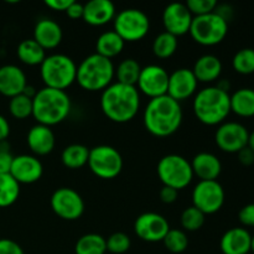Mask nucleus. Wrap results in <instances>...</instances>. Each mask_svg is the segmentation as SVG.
<instances>
[{
    "label": "nucleus",
    "instance_id": "nucleus-1",
    "mask_svg": "<svg viewBox=\"0 0 254 254\" xmlns=\"http://www.w3.org/2000/svg\"><path fill=\"white\" fill-rule=\"evenodd\" d=\"M101 109L114 123H128L140 108V93L135 86L114 82L102 91Z\"/></svg>",
    "mask_w": 254,
    "mask_h": 254
},
{
    "label": "nucleus",
    "instance_id": "nucleus-2",
    "mask_svg": "<svg viewBox=\"0 0 254 254\" xmlns=\"http://www.w3.org/2000/svg\"><path fill=\"white\" fill-rule=\"evenodd\" d=\"M183 123V109L178 101L165 96L153 98L144 111V126L153 135L159 138L173 135Z\"/></svg>",
    "mask_w": 254,
    "mask_h": 254
},
{
    "label": "nucleus",
    "instance_id": "nucleus-3",
    "mask_svg": "<svg viewBox=\"0 0 254 254\" xmlns=\"http://www.w3.org/2000/svg\"><path fill=\"white\" fill-rule=\"evenodd\" d=\"M69 113L71 99L66 91L44 87L32 99V117L37 124L51 128L66 121Z\"/></svg>",
    "mask_w": 254,
    "mask_h": 254
},
{
    "label": "nucleus",
    "instance_id": "nucleus-4",
    "mask_svg": "<svg viewBox=\"0 0 254 254\" xmlns=\"http://www.w3.org/2000/svg\"><path fill=\"white\" fill-rule=\"evenodd\" d=\"M193 113L205 126H220L231 113V94L216 86L200 89L193 97Z\"/></svg>",
    "mask_w": 254,
    "mask_h": 254
},
{
    "label": "nucleus",
    "instance_id": "nucleus-5",
    "mask_svg": "<svg viewBox=\"0 0 254 254\" xmlns=\"http://www.w3.org/2000/svg\"><path fill=\"white\" fill-rule=\"evenodd\" d=\"M116 67L112 60L98 54H92L77 66L76 82L88 92L104 91L113 83Z\"/></svg>",
    "mask_w": 254,
    "mask_h": 254
},
{
    "label": "nucleus",
    "instance_id": "nucleus-6",
    "mask_svg": "<svg viewBox=\"0 0 254 254\" xmlns=\"http://www.w3.org/2000/svg\"><path fill=\"white\" fill-rule=\"evenodd\" d=\"M40 76L45 87L66 91L76 82L77 64L67 55H49L40 64Z\"/></svg>",
    "mask_w": 254,
    "mask_h": 254
},
{
    "label": "nucleus",
    "instance_id": "nucleus-7",
    "mask_svg": "<svg viewBox=\"0 0 254 254\" xmlns=\"http://www.w3.org/2000/svg\"><path fill=\"white\" fill-rule=\"evenodd\" d=\"M156 174L164 186L175 190L188 188L193 179L192 168L190 161L178 154H168L159 160Z\"/></svg>",
    "mask_w": 254,
    "mask_h": 254
},
{
    "label": "nucleus",
    "instance_id": "nucleus-8",
    "mask_svg": "<svg viewBox=\"0 0 254 254\" xmlns=\"http://www.w3.org/2000/svg\"><path fill=\"white\" fill-rule=\"evenodd\" d=\"M228 32V21L217 12L193 16L189 34L192 40L202 46H215L226 39Z\"/></svg>",
    "mask_w": 254,
    "mask_h": 254
},
{
    "label": "nucleus",
    "instance_id": "nucleus-9",
    "mask_svg": "<svg viewBox=\"0 0 254 254\" xmlns=\"http://www.w3.org/2000/svg\"><path fill=\"white\" fill-rule=\"evenodd\" d=\"M114 31L124 40V42L140 41L148 35L150 20L148 15L139 9H124L114 17Z\"/></svg>",
    "mask_w": 254,
    "mask_h": 254
},
{
    "label": "nucleus",
    "instance_id": "nucleus-10",
    "mask_svg": "<svg viewBox=\"0 0 254 254\" xmlns=\"http://www.w3.org/2000/svg\"><path fill=\"white\" fill-rule=\"evenodd\" d=\"M87 165L99 179L111 180L117 178L123 169V158L116 148L111 145H97L89 149Z\"/></svg>",
    "mask_w": 254,
    "mask_h": 254
},
{
    "label": "nucleus",
    "instance_id": "nucleus-11",
    "mask_svg": "<svg viewBox=\"0 0 254 254\" xmlns=\"http://www.w3.org/2000/svg\"><path fill=\"white\" fill-rule=\"evenodd\" d=\"M192 206L205 215H212L222 208L226 193L217 180L198 181L192 190Z\"/></svg>",
    "mask_w": 254,
    "mask_h": 254
},
{
    "label": "nucleus",
    "instance_id": "nucleus-12",
    "mask_svg": "<svg viewBox=\"0 0 254 254\" xmlns=\"http://www.w3.org/2000/svg\"><path fill=\"white\" fill-rule=\"evenodd\" d=\"M50 205L55 215L64 221L78 220L84 212L83 198L71 188L57 189L52 193Z\"/></svg>",
    "mask_w": 254,
    "mask_h": 254
},
{
    "label": "nucleus",
    "instance_id": "nucleus-13",
    "mask_svg": "<svg viewBox=\"0 0 254 254\" xmlns=\"http://www.w3.org/2000/svg\"><path fill=\"white\" fill-rule=\"evenodd\" d=\"M250 131L238 122H223L215 133V141L225 153H236L248 145Z\"/></svg>",
    "mask_w": 254,
    "mask_h": 254
},
{
    "label": "nucleus",
    "instance_id": "nucleus-14",
    "mask_svg": "<svg viewBox=\"0 0 254 254\" xmlns=\"http://www.w3.org/2000/svg\"><path fill=\"white\" fill-rule=\"evenodd\" d=\"M169 74L164 67L159 64H148L141 67L140 74H139L136 89L139 93L148 96L149 98H158V97L168 94Z\"/></svg>",
    "mask_w": 254,
    "mask_h": 254
},
{
    "label": "nucleus",
    "instance_id": "nucleus-15",
    "mask_svg": "<svg viewBox=\"0 0 254 254\" xmlns=\"http://www.w3.org/2000/svg\"><path fill=\"white\" fill-rule=\"evenodd\" d=\"M169 230L168 220L156 212L141 213L134 222V232L145 242H163Z\"/></svg>",
    "mask_w": 254,
    "mask_h": 254
},
{
    "label": "nucleus",
    "instance_id": "nucleus-16",
    "mask_svg": "<svg viewBox=\"0 0 254 254\" xmlns=\"http://www.w3.org/2000/svg\"><path fill=\"white\" fill-rule=\"evenodd\" d=\"M192 14L183 2H171L163 11V24L165 31L174 36L189 34L192 22Z\"/></svg>",
    "mask_w": 254,
    "mask_h": 254
},
{
    "label": "nucleus",
    "instance_id": "nucleus-17",
    "mask_svg": "<svg viewBox=\"0 0 254 254\" xmlns=\"http://www.w3.org/2000/svg\"><path fill=\"white\" fill-rule=\"evenodd\" d=\"M197 79L190 68H179L169 74L168 96L179 103L195 96L197 89Z\"/></svg>",
    "mask_w": 254,
    "mask_h": 254
},
{
    "label": "nucleus",
    "instance_id": "nucleus-18",
    "mask_svg": "<svg viewBox=\"0 0 254 254\" xmlns=\"http://www.w3.org/2000/svg\"><path fill=\"white\" fill-rule=\"evenodd\" d=\"M9 174L19 184L29 185L41 179L44 174V166L36 156L21 154V155L14 156Z\"/></svg>",
    "mask_w": 254,
    "mask_h": 254
},
{
    "label": "nucleus",
    "instance_id": "nucleus-19",
    "mask_svg": "<svg viewBox=\"0 0 254 254\" xmlns=\"http://www.w3.org/2000/svg\"><path fill=\"white\" fill-rule=\"evenodd\" d=\"M26 86V74L19 66L4 64L0 67V94L12 98L21 94Z\"/></svg>",
    "mask_w": 254,
    "mask_h": 254
},
{
    "label": "nucleus",
    "instance_id": "nucleus-20",
    "mask_svg": "<svg viewBox=\"0 0 254 254\" xmlns=\"http://www.w3.org/2000/svg\"><path fill=\"white\" fill-rule=\"evenodd\" d=\"M30 150L37 156H45L52 153L56 145V136L50 127L36 124L31 127L26 136Z\"/></svg>",
    "mask_w": 254,
    "mask_h": 254
},
{
    "label": "nucleus",
    "instance_id": "nucleus-21",
    "mask_svg": "<svg viewBox=\"0 0 254 254\" xmlns=\"http://www.w3.org/2000/svg\"><path fill=\"white\" fill-rule=\"evenodd\" d=\"M251 241L252 235L247 228H230L221 237V252L223 254H248L251 253Z\"/></svg>",
    "mask_w": 254,
    "mask_h": 254
},
{
    "label": "nucleus",
    "instance_id": "nucleus-22",
    "mask_svg": "<svg viewBox=\"0 0 254 254\" xmlns=\"http://www.w3.org/2000/svg\"><path fill=\"white\" fill-rule=\"evenodd\" d=\"M32 39L45 50H52L60 46L64 39V32L60 24L52 19L39 20L34 27V37Z\"/></svg>",
    "mask_w": 254,
    "mask_h": 254
},
{
    "label": "nucleus",
    "instance_id": "nucleus-23",
    "mask_svg": "<svg viewBox=\"0 0 254 254\" xmlns=\"http://www.w3.org/2000/svg\"><path fill=\"white\" fill-rule=\"evenodd\" d=\"M193 176L200 179V181H212L217 180L222 171L221 160L212 153L201 151L196 154L191 160Z\"/></svg>",
    "mask_w": 254,
    "mask_h": 254
},
{
    "label": "nucleus",
    "instance_id": "nucleus-24",
    "mask_svg": "<svg viewBox=\"0 0 254 254\" xmlns=\"http://www.w3.org/2000/svg\"><path fill=\"white\" fill-rule=\"evenodd\" d=\"M83 19L92 26H103L114 20L116 6L111 0H91L83 5Z\"/></svg>",
    "mask_w": 254,
    "mask_h": 254
},
{
    "label": "nucleus",
    "instance_id": "nucleus-25",
    "mask_svg": "<svg viewBox=\"0 0 254 254\" xmlns=\"http://www.w3.org/2000/svg\"><path fill=\"white\" fill-rule=\"evenodd\" d=\"M192 72L197 82L210 83L220 78L222 73V62L215 55H202L196 60Z\"/></svg>",
    "mask_w": 254,
    "mask_h": 254
},
{
    "label": "nucleus",
    "instance_id": "nucleus-26",
    "mask_svg": "<svg viewBox=\"0 0 254 254\" xmlns=\"http://www.w3.org/2000/svg\"><path fill=\"white\" fill-rule=\"evenodd\" d=\"M124 46H126L124 40L114 30L104 31L97 39L96 54L101 55V56L106 57V59L112 60L122 54Z\"/></svg>",
    "mask_w": 254,
    "mask_h": 254
},
{
    "label": "nucleus",
    "instance_id": "nucleus-27",
    "mask_svg": "<svg viewBox=\"0 0 254 254\" xmlns=\"http://www.w3.org/2000/svg\"><path fill=\"white\" fill-rule=\"evenodd\" d=\"M231 112L243 118L254 117V89L240 88L231 94Z\"/></svg>",
    "mask_w": 254,
    "mask_h": 254
},
{
    "label": "nucleus",
    "instance_id": "nucleus-28",
    "mask_svg": "<svg viewBox=\"0 0 254 254\" xmlns=\"http://www.w3.org/2000/svg\"><path fill=\"white\" fill-rule=\"evenodd\" d=\"M17 59L27 66H37L46 59V50L42 49L34 39L22 40L16 49Z\"/></svg>",
    "mask_w": 254,
    "mask_h": 254
},
{
    "label": "nucleus",
    "instance_id": "nucleus-29",
    "mask_svg": "<svg viewBox=\"0 0 254 254\" xmlns=\"http://www.w3.org/2000/svg\"><path fill=\"white\" fill-rule=\"evenodd\" d=\"M89 149L83 144H71L66 146L61 154V161L71 170L83 168L88 163Z\"/></svg>",
    "mask_w": 254,
    "mask_h": 254
},
{
    "label": "nucleus",
    "instance_id": "nucleus-30",
    "mask_svg": "<svg viewBox=\"0 0 254 254\" xmlns=\"http://www.w3.org/2000/svg\"><path fill=\"white\" fill-rule=\"evenodd\" d=\"M107 252L106 238L97 233H87L78 238L74 246L76 254H104Z\"/></svg>",
    "mask_w": 254,
    "mask_h": 254
},
{
    "label": "nucleus",
    "instance_id": "nucleus-31",
    "mask_svg": "<svg viewBox=\"0 0 254 254\" xmlns=\"http://www.w3.org/2000/svg\"><path fill=\"white\" fill-rule=\"evenodd\" d=\"M140 71L141 67L136 60L126 59L117 66L114 77L119 83L127 84V86H136Z\"/></svg>",
    "mask_w": 254,
    "mask_h": 254
},
{
    "label": "nucleus",
    "instance_id": "nucleus-32",
    "mask_svg": "<svg viewBox=\"0 0 254 254\" xmlns=\"http://www.w3.org/2000/svg\"><path fill=\"white\" fill-rule=\"evenodd\" d=\"M20 196V184L10 174L0 175V208L14 205Z\"/></svg>",
    "mask_w": 254,
    "mask_h": 254
},
{
    "label": "nucleus",
    "instance_id": "nucleus-33",
    "mask_svg": "<svg viewBox=\"0 0 254 254\" xmlns=\"http://www.w3.org/2000/svg\"><path fill=\"white\" fill-rule=\"evenodd\" d=\"M178 37L164 31L154 39L151 50L158 59L165 60L175 54L178 50Z\"/></svg>",
    "mask_w": 254,
    "mask_h": 254
},
{
    "label": "nucleus",
    "instance_id": "nucleus-34",
    "mask_svg": "<svg viewBox=\"0 0 254 254\" xmlns=\"http://www.w3.org/2000/svg\"><path fill=\"white\" fill-rule=\"evenodd\" d=\"M232 66L237 73L252 74L254 73V49L245 47L235 54L232 59Z\"/></svg>",
    "mask_w": 254,
    "mask_h": 254
},
{
    "label": "nucleus",
    "instance_id": "nucleus-35",
    "mask_svg": "<svg viewBox=\"0 0 254 254\" xmlns=\"http://www.w3.org/2000/svg\"><path fill=\"white\" fill-rule=\"evenodd\" d=\"M9 112L15 119H26L32 116V98L25 96L24 93L10 98Z\"/></svg>",
    "mask_w": 254,
    "mask_h": 254
},
{
    "label": "nucleus",
    "instance_id": "nucleus-36",
    "mask_svg": "<svg viewBox=\"0 0 254 254\" xmlns=\"http://www.w3.org/2000/svg\"><path fill=\"white\" fill-rule=\"evenodd\" d=\"M205 221L206 215L201 212L198 208H196L195 206L185 208L180 217L181 227L189 232H193V231H198L200 228H202V226L205 225Z\"/></svg>",
    "mask_w": 254,
    "mask_h": 254
},
{
    "label": "nucleus",
    "instance_id": "nucleus-37",
    "mask_svg": "<svg viewBox=\"0 0 254 254\" xmlns=\"http://www.w3.org/2000/svg\"><path fill=\"white\" fill-rule=\"evenodd\" d=\"M163 243L169 252L179 254L186 251L189 246V238L185 231L170 228L163 240Z\"/></svg>",
    "mask_w": 254,
    "mask_h": 254
},
{
    "label": "nucleus",
    "instance_id": "nucleus-38",
    "mask_svg": "<svg viewBox=\"0 0 254 254\" xmlns=\"http://www.w3.org/2000/svg\"><path fill=\"white\" fill-rule=\"evenodd\" d=\"M107 251L113 254H123L129 251L131 246V241L129 236L124 232L112 233L106 240Z\"/></svg>",
    "mask_w": 254,
    "mask_h": 254
},
{
    "label": "nucleus",
    "instance_id": "nucleus-39",
    "mask_svg": "<svg viewBox=\"0 0 254 254\" xmlns=\"http://www.w3.org/2000/svg\"><path fill=\"white\" fill-rule=\"evenodd\" d=\"M217 5V0H189L186 1V6L190 10L192 16H201V15L215 12Z\"/></svg>",
    "mask_w": 254,
    "mask_h": 254
},
{
    "label": "nucleus",
    "instance_id": "nucleus-40",
    "mask_svg": "<svg viewBox=\"0 0 254 254\" xmlns=\"http://www.w3.org/2000/svg\"><path fill=\"white\" fill-rule=\"evenodd\" d=\"M238 220L245 227H254V202L241 208L238 212Z\"/></svg>",
    "mask_w": 254,
    "mask_h": 254
},
{
    "label": "nucleus",
    "instance_id": "nucleus-41",
    "mask_svg": "<svg viewBox=\"0 0 254 254\" xmlns=\"http://www.w3.org/2000/svg\"><path fill=\"white\" fill-rule=\"evenodd\" d=\"M7 148H9V145H5L2 148L1 144H0V175L10 173L12 160H14V156L11 155Z\"/></svg>",
    "mask_w": 254,
    "mask_h": 254
},
{
    "label": "nucleus",
    "instance_id": "nucleus-42",
    "mask_svg": "<svg viewBox=\"0 0 254 254\" xmlns=\"http://www.w3.org/2000/svg\"><path fill=\"white\" fill-rule=\"evenodd\" d=\"M0 254H25L20 245L9 238L0 240Z\"/></svg>",
    "mask_w": 254,
    "mask_h": 254
},
{
    "label": "nucleus",
    "instance_id": "nucleus-43",
    "mask_svg": "<svg viewBox=\"0 0 254 254\" xmlns=\"http://www.w3.org/2000/svg\"><path fill=\"white\" fill-rule=\"evenodd\" d=\"M179 191L175 190L173 188H169V186H163L159 193V197H160L161 202L164 203H173L178 200Z\"/></svg>",
    "mask_w": 254,
    "mask_h": 254
},
{
    "label": "nucleus",
    "instance_id": "nucleus-44",
    "mask_svg": "<svg viewBox=\"0 0 254 254\" xmlns=\"http://www.w3.org/2000/svg\"><path fill=\"white\" fill-rule=\"evenodd\" d=\"M83 4L77 1H72V4L67 7V10L64 12L67 14V16L72 20L77 19H83Z\"/></svg>",
    "mask_w": 254,
    "mask_h": 254
},
{
    "label": "nucleus",
    "instance_id": "nucleus-45",
    "mask_svg": "<svg viewBox=\"0 0 254 254\" xmlns=\"http://www.w3.org/2000/svg\"><path fill=\"white\" fill-rule=\"evenodd\" d=\"M237 155H238V160H240V163L242 164V165L250 166L254 164V151L252 149L248 148V146H246V148H243L242 150L238 151Z\"/></svg>",
    "mask_w": 254,
    "mask_h": 254
},
{
    "label": "nucleus",
    "instance_id": "nucleus-46",
    "mask_svg": "<svg viewBox=\"0 0 254 254\" xmlns=\"http://www.w3.org/2000/svg\"><path fill=\"white\" fill-rule=\"evenodd\" d=\"M73 0H45V5L55 11H66Z\"/></svg>",
    "mask_w": 254,
    "mask_h": 254
},
{
    "label": "nucleus",
    "instance_id": "nucleus-47",
    "mask_svg": "<svg viewBox=\"0 0 254 254\" xmlns=\"http://www.w3.org/2000/svg\"><path fill=\"white\" fill-rule=\"evenodd\" d=\"M10 134V124L4 116L0 114V143L5 141Z\"/></svg>",
    "mask_w": 254,
    "mask_h": 254
},
{
    "label": "nucleus",
    "instance_id": "nucleus-48",
    "mask_svg": "<svg viewBox=\"0 0 254 254\" xmlns=\"http://www.w3.org/2000/svg\"><path fill=\"white\" fill-rule=\"evenodd\" d=\"M247 146L254 151V130L250 133V138H248V145Z\"/></svg>",
    "mask_w": 254,
    "mask_h": 254
},
{
    "label": "nucleus",
    "instance_id": "nucleus-49",
    "mask_svg": "<svg viewBox=\"0 0 254 254\" xmlns=\"http://www.w3.org/2000/svg\"><path fill=\"white\" fill-rule=\"evenodd\" d=\"M251 253L254 254V235H252V241H251Z\"/></svg>",
    "mask_w": 254,
    "mask_h": 254
},
{
    "label": "nucleus",
    "instance_id": "nucleus-50",
    "mask_svg": "<svg viewBox=\"0 0 254 254\" xmlns=\"http://www.w3.org/2000/svg\"><path fill=\"white\" fill-rule=\"evenodd\" d=\"M248 254H252V253H248Z\"/></svg>",
    "mask_w": 254,
    "mask_h": 254
}]
</instances>
